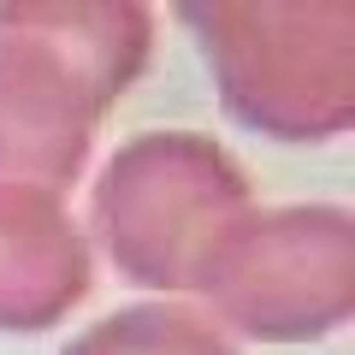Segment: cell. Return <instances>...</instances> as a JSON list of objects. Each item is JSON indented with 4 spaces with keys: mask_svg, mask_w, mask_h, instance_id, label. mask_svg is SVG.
I'll list each match as a JSON object with an SVG mask.
<instances>
[{
    "mask_svg": "<svg viewBox=\"0 0 355 355\" xmlns=\"http://www.w3.org/2000/svg\"><path fill=\"white\" fill-rule=\"evenodd\" d=\"M154 53L137 0H6L0 6V184L65 196L95 125L125 101Z\"/></svg>",
    "mask_w": 355,
    "mask_h": 355,
    "instance_id": "6da1fadb",
    "label": "cell"
},
{
    "mask_svg": "<svg viewBox=\"0 0 355 355\" xmlns=\"http://www.w3.org/2000/svg\"><path fill=\"white\" fill-rule=\"evenodd\" d=\"M225 119L272 142H338L355 125L349 0H207L178 6Z\"/></svg>",
    "mask_w": 355,
    "mask_h": 355,
    "instance_id": "7a4b0ae2",
    "label": "cell"
},
{
    "mask_svg": "<svg viewBox=\"0 0 355 355\" xmlns=\"http://www.w3.org/2000/svg\"><path fill=\"white\" fill-rule=\"evenodd\" d=\"M254 207L249 172L207 130H142L119 142L89 184V249L119 279L172 302L196 291L214 243Z\"/></svg>",
    "mask_w": 355,
    "mask_h": 355,
    "instance_id": "3957f363",
    "label": "cell"
},
{
    "mask_svg": "<svg viewBox=\"0 0 355 355\" xmlns=\"http://www.w3.org/2000/svg\"><path fill=\"white\" fill-rule=\"evenodd\" d=\"M202 314L249 343H320L355 314V214L338 202L249 207L196 272Z\"/></svg>",
    "mask_w": 355,
    "mask_h": 355,
    "instance_id": "277c9868",
    "label": "cell"
},
{
    "mask_svg": "<svg viewBox=\"0 0 355 355\" xmlns=\"http://www.w3.org/2000/svg\"><path fill=\"white\" fill-rule=\"evenodd\" d=\"M95 291V249L60 196L0 184V331H48Z\"/></svg>",
    "mask_w": 355,
    "mask_h": 355,
    "instance_id": "5b68a950",
    "label": "cell"
},
{
    "mask_svg": "<svg viewBox=\"0 0 355 355\" xmlns=\"http://www.w3.org/2000/svg\"><path fill=\"white\" fill-rule=\"evenodd\" d=\"M60 355H237V343L190 302H148L113 308V314L89 320Z\"/></svg>",
    "mask_w": 355,
    "mask_h": 355,
    "instance_id": "8992f818",
    "label": "cell"
}]
</instances>
